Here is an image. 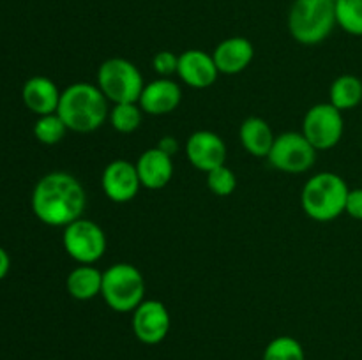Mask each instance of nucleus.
I'll return each mask as SVG.
<instances>
[{
    "mask_svg": "<svg viewBox=\"0 0 362 360\" xmlns=\"http://www.w3.org/2000/svg\"><path fill=\"white\" fill-rule=\"evenodd\" d=\"M108 120L117 133L131 134L144 122V109L138 102H120L112 106Z\"/></svg>",
    "mask_w": 362,
    "mask_h": 360,
    "instance_id": "nucleus-21",
    "label": "nucleus"
},
{
    "mask_svg": "<svg viewBox=\"0 0 362 360\" xmlns=\"http://www.w3.org/2000/svg\"><path fill=\"white\" fill-rule=\"evenodd\" d=\"M184 150L191 166L204 173L212 172L226 162V143L214 131H194L187 138Z\"/></svg>",
    "mask_w": 362,
    "mask_h": 360,
    "instance_id": "nucleus-12",
    "label": "nucleus"
},
{
    "mask_svg": "<svg viewBox=\"0 0 362 360\" xmlns=\"http://www.w3.org/2000/svg\"><path fill=\"white\" fill-rule=\"evenodd\" d=\"M64 249L80 265H94L105 256L106 235L92 219L80 217L64 228Z\"/></svg>",
    "mask_w": 362,
    "mask_h": 360,
    "instance_id": "nucleus-7",
    "label": "nucleus"
},
{
    "mask_svg": "<svg viewBox=\"0 0 362 360\" xmlns=\"http://www.w3.org/2000/svg\"><path fill=\"white\" fill-rule=\"evenodd\" d=\"M87 194L74 175L52 172L37 180L32 191V212L41 222L55 228H66L83 217Z\"/></svg>",
    "mask_w": 362,
    "mask_h": 360,
    "instance_id": "nucleus-1",
    "label": "nucleus"
},
{
    "mask_svg": "<svg viewBox=\"0 0 362 360\" xmlns=\"http://www.w3.org/2000/svg\"><path fill=\"white\" fill-rule=\"evenodd\" d=\"M207 187L216 196H230L237 189V175L233 169L223 164L207 173Z\"/></svg>",
    "mask_w": 362,
    "mask_h": 360,
    "instance_id": "nucleus-25",
    "label": "nucleus"
},
{
    "mask_svg": "<svg viewBox=\"0 0 362 360\" xmlns=\"http://www.w3.org/2000/svg\"><path fill=\"white\" fill-rule=\"evenodd\" d=\"M262 360H306V353L296 337L278 335L265 346Z\"/></svg>",
    "mask_w": 362,
    "mask_h": 360,
    "instance_id": "nucleus-23",
    "label": "nucleus"
},
{
    "mask_svg": "<svg viewBox=\"0 0 362 360\" xmlns=\"http://www.w3.org/2000/svg\"><path fill=\"white\" fill-rule=\"evenodd\" d=\"M329 102L339 112L354 109L362 102V80L354 74H341L329 88Z\"/></svg>",
    "mask_w": 362,
    "mask_h": 360,
    "instance_id": "nucleus-20",
    "label": "nucleus"
},
{
    "mask_svg": "<svg viewBox=\"0 0 362 360\" xmlns=\"http://www.w3.org/2000/svg\"><path fill=\"white\" fill-rule=\"evenodd\" d=\"M101 296L115 313H133L145 300V279L131 263H115L103 272Z\"/></svg>",
    "mask_w": 362,
    "mask_h": 360,
    "instance_id": "nucleus-5",
    "label": "nucleus"
},
{
    "mask_svg": "<svg viewBox=\"0 0 362 360\" xmlns=\"http://www.w3.org/2000/svg\"><path fill=\"white\" fill-rule=\"evenodd\" d=\"M219 74H239L250 67L255 59V46L246 37H228L219 42L212 52Z\"/></svg>",
    "mask_w": 362,
    "mask_h": 360,
    "instance_id": "nucleus-15",
    "label": "nucleus"
},
{
    "mask_svg": "<svg viewBox=\"0 0 362 360\" xmlns=\"http://www.w3.org/2000/svg\"><path fill=\"white\" fill-rule=\"evenodd\" d=\"M103 272L94 265H78L69 272L66 279L67 293L74 300H92L101 295Z\"/></svg>",
    "mask_w": 362,
    "mask_h": 360,
    "instance_id": "nucleus-19",
    "label": "nucleus"
},
{
    "mask_svg": "<svg viewBox=\"0 0 362 360\" xmlns=\"http://www.w3.org/2000/svg\"><path fill=\"white\" fill-rule=\"evenodd\" d=\"M336 25L350 35H362V0H336Z\"/></svg>",
    "mask_w": 362,
    "mask_h": 360,
    "instance_id": "nucleus-22",
    "label": "nucleus"
},
{
    "mask_svg": "<svg viewBox=\"0 0 362 360\" xmlns=\"http://www.w3.org/2000/svg\"><path fill=\"white\" fill-rule=\"evenodd\" d=\"M134 164H136L141 187L145 189H163L168 186L173 176V157L159 150L158 147L141 152Z\"/></svg>",
    "mask_w": 362,
    "mask_h": 360,
    "instance_id": "nucleus-16",
    "label": "nucleus"
},
{
    "mask_svg": "<svg viewBox=\"0 0 362 360\" xmlns=\"http://www.w3.org/2000/svg\"><path fill=\"white\" fill-rule=\"evenodd\" d=\"M134 337L147 346L159 344L168 335L172 327L168 307L161 300H144L136 309L133 311L131 320Z\"/></svg>",
    "mask_w": 362,
    "mask_h": 360,
    "instance_id": "nucleus-10",
    "label": "nucleus"
},
{
    "mask_svg": "<svg viewBox=\"0 0 362 360\" xmlns=\"http://www.w3.org/2000/svg\"><path fill=\"white\" fill-rule=\"evenodd\" d=\"M57 113L73 133H94L108 120L110 101L98 85L76 81L62 90Z\"/></svg>",
    "mask_w": 362,
    "mask_h": 360,
    "instance_id": "nucleus-2",
    "label": "nucleus"
},
{
    "mask_svg": "<svg viewBox=\"0 0 362 360\" xmlns=\"http://www.w3.org/2000/svg\"><path fill=\"white\" fill-rule=\"evenodd\" d=\"M345 214H349L352 219L362 221V187L350 189L349 198H346Z\"/></svg>",
    "mask_w": 362,
    "mask_h": 360,
    "instance_id": "nucleus-27",
    "label": "nucleus"
},
{
    "mask_svg": "<svg viewBox=\"0 0 362 360\" xmlns=\"http://www.w3.org/2000/svg\"><path fill=\"white\" fill-rule=\"evenodd\" d=\"M156 147H158L159 150L165 152V154L172 155V157H173V155L179 152L180 143H179V140H177L175 136H163L161 140L158 141V145H156Z\"/></svg>",
    "mask_w": 362,
    "mask_h": 360,
    "instance_id": "nucleus-28",
    "label": "nucleus"
},
{
    "mask_svg": "<svg viewBox=\"0 0 362 360\" xmlns=\"http://www.w3.org/2000/svg\"><path fill=\"white\" fill-rule=\"evenodd\" d=\"M300 133L318 152L331 150L341 141L345 133L343 112L334 108L331 102H318L304 115Z\"/></svg>",
    "mask_w": 362,
    "mask_h": 360,
    "instance_id": "nucleus-9",
    "label": "nucleus"
},
{
    "mask_svg": "<svg viewBox=\"0 0 362 360\" xmlns=\"http://www.w3.org/2000/svg\"><path fill=\"white\" fill-rule=\"evenodd\" d=\"M332 2H336V0H332Z\"/></svg>",
    "mask_w": 362,
    "mask_h": 360,
    "instance_id": "nucleus-30",
    "label": "nucleus"
},
{
    "mask_svg": "<svg viewBox=\"0 0 362 360\" xmlns=\"http://www.w3.org/2000/svg\"><path fill=\"white\" fill-rule=\"evenodd\" d=\"M239 140L244 150L253 157H267L274 145L276 134L262 116H247L239 127Z\"/></svg>",
    "mask_w": 362,
    "mask_h": 360,
    "instance_id": "nucleus-18",
    "label": "nucleus"
},
{
    "mask_svg": "<svg viewBox=\"0 0 362 360\" xmlns=\"http://www.w3.org/2000/svg\"><path fill=\"white\" fill-rule=\"evenodd\" d=\"M60 94L55 81L48 76H32L25 81L21 88V99L25 106L37 116L57 113Z\"/></svg>",
    "mask_w": 362,
    "mask_h": 360,
    "instance_id": "nucleus-17",
    "label": "nucleus"
},
{
    "mask_svg": "<svg viewBox=\"0 0 362 360\" xmlns=\"http://www.w3.org/2000/svg\"><path fill=\"white\" fill-rule=\"evenodd\" d=\"M336 27L332 0H296L288 13L290 35L297 42L315 46L324 42Z\"/></svg>",
    "mask_w": 362,
    "mask_h": 360,
    "instance_id": "nucleus-4",
    "label": "nucleus"
},
{
    "mask_svg": "<svg viewBox=\"0 0 362 360\" xmlns=\"http://www.w3.org/2000/svg\"><path fill=\"white\" fill-rule=\"evenodd\" d=\"M349 186L338 173L320 172L311 176L300 193L304 214L318 222H329L345 214Z\"/></svg>",
    "mask_w": 362,
    "mask_h": 360,
    "instance_id": "nucleus-3",
    "label": "nucleus"
},
{
    "mask_svg": "<svg viewBox=\"0 0 362 360\" xmlns=\"http://www.w3.org/2000/svg\"><path fill=\"white\" fill-rule=\"evenodd\" d=\"M177 76L187 87L204 90L216 83L219 71L216 67L212 53L204 52V49H186L179 55Z\"/></svg>",
    "mask_w": 362,
    "mask_h": 360,
    "instance_id": "nucleus-13",
    "label": "nucleus"
},
{
    "mask_svg": "<svg viewBox=\"0 0 362 360\" xmlns=\"http://www.w3.org/2000/svg\"><path fill=\"white\" fill-rule=\"evenodd\" d=\"M317 152V148L306 140L303 133L286 131L276 136L267 159L272 168L278 172L299 175L306 173L315 164Z\"/></svg>",
    "mask_w": 362,
    "mask_h": 360,
    "instance_id": "nucleus-8",
    "label": "nucleus"
},
{
    "mask_svg": "<svg viewBox=\"0 0 362 360\" xmlns=\"http://www.w3.org/2000/svg\"><path fill=\"white\" fill-rule=\"evenodd\" d=\"M180 101H182L180 85L172 78H158L151 83H145L138 104L147 115L161 116L175 112Z\"/></svg>",
    "mask_w": 362,
    "mask_h": 360,
    "instance_id": "nucleus-14",
    "label": "nucleus"
},
{
    "mask_svg": "<svg viewBox=\"0 0 362 360\" xmlns=\"http://www.w3.org/2000/svg\"><path fill=\"white\" fill-rule=\"evenodd\" d=\"M101 187L105 196L113 203H127L140 193V176L136 164L126 159H115L103 169Z\"/></svg>",
    "mask_w": 362,
    "mask_h": 360,
    "instance_id": "nucleus-11",
    "label": "nucleus"
},
{
    "mask_svg": "<svg viewBox=\"0 0 362 360\" xmlns=\"http://www.w3.org/2000/svg\"><path fill=\"white\" fill-rule=\"evenodd\" d=\"M152 67L159 78H170L177 74V67H179V55L173 52H159L156 53L152 59Z\"/></svg>",
    "mask_w": 362,
    "mask_h": 360,
    "instance_id": "nucleus-26",
    "label": "nucleus"
},
{
    "mask_svg": "<svg viewBox=\"0 0 362 360\" xmlns=\"http://www.w3.org/2000/svg\"><path fill=\"white\" fill-rule=\"evenodd\" d=\"M67 126L60 119L59 113L42 115L34 124V136L42 145H57L64 140L67 133Z\"/></svg>",
    "mask_w": 362,
    "mask_h": 360,
    "instance_id": "nucleus-24",
    "label": "nucleus"
},
{
    "mask_svg": "<svg viewBox=\"0 0 362 360\" xmlns=\"http://www.w3.org/2000/svg\"><path fill=\"white\" fill-rule=\"evenodd\" d=\"M9 268H11L9 254H7V251L4 249V247H0V281L6 277L7 272H9Z\"/></svg>",
    "mask_w": 362,
    "mask_h": 360,
    "instance_id": "nucleus-29",
    "label": "nucleus"
},
{
    "mask_svg": "<svg viewBox=\"0 0 362 360\" xmlns=\"http://www.w3.org/2000/svg\"><path fill=\"white\" fill-rule=\"evenodd\" d=\"M95 85L110 102L120 104V102L140 101L145 81L140 69L131 60L113 56L99 66Z\"/></svg>",
    "mask_w": 362,
    "mask_h": 360,
    "instance_id": "nucleus-6",
    "label": "nucleus"
}]
</instances>
